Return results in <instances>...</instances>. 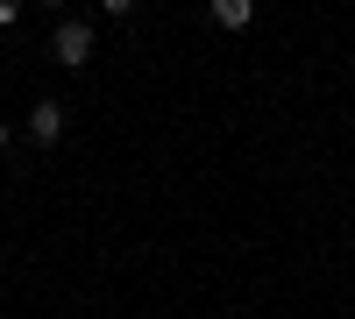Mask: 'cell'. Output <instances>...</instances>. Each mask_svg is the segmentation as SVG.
I'll return each instance as SVG.
<instances>
[{
	"label": "cell",
	"instance_id": "6",
	"mask_svg": "<svg viewBox=\"0 0 355 319\" xmlns=\"http://www.w3.org/2000/svg\"><path fill=\"white\" fill-rule=\"evenodd\" d=\"M8 142H15V128H8V121H0V149H8Z\"/></svg>",
	"mask_w": 355,
	"mask_h": 319
},
{
	"label": "cell",
	"instance_id": "4",
	"mask_svg": "<svg viewBox=\"0 0 355 319\" xmlns=\"http://www.w3.org/2000/svg\"><path fill=\"white\" fill-rule=\"evenodd\" d=\"M100 8H107V15H128V8H135V0H100Z\"/></svg>",
	"mask_w": 355,
	"mask_h": 319
},
{
	"label": "cell",
	"instance_id": "7",
	"mask_svg": "<svg viewBox=\"0 0 355 319\" xmlns=\"http://www.w3.org/2000/svg\"><path fill=\"white\" fill-rule=\"evenodd\" d=\"M50 8H57V0H50Z\"/></svg>",
	"mask_w": 355,
	"mask_h": 319
},
{
	"label": "cell",
	"instance_id": "5",
	"mask_svg": "<svg viewBox=\"0 0 355 319\" xmlns=\"http://www.w3.org/2000/svg\"><path fill=\"white\" fill-rule=\"evenodd\" d=\"M15 8H21V0H0V21H15Z\"/></svg>",
	"mask_w": 355,
	"mask_h": 319
},
{
	"label": "cell",
	"instance_id": "3",
	"mask_svg": "<svg viewBox=\"0 0 355 319\" xmlns=\"http://www.w3.org/2000/svg\"><path fill=\"white\" fill-rule=\"evenodd\" d=\"M214 21H220V28H234V36H242V28L256 21V0H214Z\"/></svg>",
	"mask_w": 355,
	"mask_h": 319
},
{
	"label": "cell",
	"instance_id": "1",
	"mask_svg": "<svg viewBox=\"0 0 355 319\" xmlns=\"http://www.w3.org/2000/svg\"><path fill=\"white\" fill-rule=\"evenodd\" d=\"M50 50H57V64H85V57H93V28L85 21H57Z\"/></svg>",
	"mask_w": 355,
	"mask_h": 319
},
{
	"label": "cell",
	"instance_id": "2",
	"mask_svg": "<svg viewBox=\"0 0 355 319\" xmlns=\"http://www.w3.org/2000/svg\"><path fill=\"white\" fill-rule=\"evenodd\" d=\"M57 135H64V107H57V100H36V107H28V142L50 149Z\"/></svg>",
	"mask_w": 355,
	"mask_h": 319
}]
</instances>
